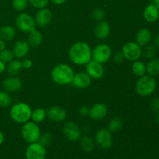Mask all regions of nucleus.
<instances>
[{
	"instance_id": "obj_1",
	"label": "nucleus",
	"mask_w": 159,
	"mask_h": 159,
	"mask_svg": "<svg viewBox=\"0 0 159 159\" xmlns=\"http://www.w3.org/2000/svg\"><path fill=\"white\" fill-rule=\"evenodd\" d=\"M68 57L76 65H85L92 60V48L86 42L73 43L68 51Z\"/></svg>"
},
{
	"instance_id": "obj_2",
	"label": "nucleus",
	"mask_w": 159,
	"mask_h": 159,
	"mask_svg": "<svg viewBox=\"0 0 159 159\" xmlns=\"http://www.w3.org/2000/svg\"><path fill=\"white\" fill-rule=\"evenodd\" d=\"M75 72L73 68L67 64H58L52 68L51 77L53 82L59 85H66L72 82Z\"/></svg>"
},
{
	"instance_id": "obj_3",
	"label": "nucleus",
	"mask_w": 159,
	"mask_h": 159,
	"mask_svg": "<svg viewBox=\"0 0 159 159\" xmlns=\"http://www.w3.org/2000/svg\"><path fill=\"white\" fill-rule=\"evenodd\" d=\"M32 109L26 102H20L13 104L9 110V116L17 124H25L31 119Z\"/></svg>"
},
{
	"instance_id": "obj_4",
	"label": "nucleus",
	"mask_w": 159,
	"mask_h": 159,
	"mask_svg": "<svg viewBox=\"0 0 159 159\" xmlns=\"http://www.w3.org/2000/svg\"><path fill=\"white\" fill-rule=\"evenodd\" d=\"M156 89V81L153 76L149 75L141 76L137 82L135 89L137 93L141 96H151Z\"/></svg>"
},
{
	"instance_id": "obj_5",
	"label": "nucleus",
	"mask_w": 159,
	"mask_h": 159,
	"mask_svg": "<svg viewBox=\"0 0 159 159\" xmlns=\"http://www.w3.org/2000/svg\"><path fill=\"white\" fill-rule=\"evenodd\" d=\"M40 134L41 133H40V127L37 124L33 121H28L23 124L21 129V135L23 140L28 144L37 142Z\"/></svg>"
},
{
	"instance_id": "obj_6",
	"label": "nucleus",
	"mask_w": 159,
	"mask_h": 159,
	"mask_svg": "<svg viewBox=\"0 0 159 159\" xmlns=\"http://www.w3.org/2000/svg\"><path fill=\"white\" fill-rule=\"evenodd\" d=\"M112 49L107 43H99L92 50V60L100 64H106L112 57Z\"/></svg>"
},
{
	"instance_id": "obj_7",
	"label": "nucleus",
	"mask_w": 159,
	"mask_h": 159,
	"mask_svg": "<svg viewBox=\"0 0 159 159\" xmlns=\"http://www.w3.org/2000/svg\"><path fill=\"white\" fill-rule=\"evenodd\" d=\"M15 24L20 31L23 33H30L36 29V22L34 17L28 13L19 14L15 20Z\"/></svg>"
},
{
	"instance_id": "obj_8",
	"label": "nucleus",
	"mask_w": 159,
	"mask_h": 159,
	"mask_svg": "<svg viewBox=\"0 0 159 159\" xmlns=\"http://www.w3.org/2000/svg\"><path fill=\"white\" fill-rule=\"evenodd\" d=\"M121 52L124 59L130 61H135L141 57V47H140L136 42L129 41L124 43Z\"/></svg>"
},
{
	"instance_id": "obj_9",
	"label": "nucleus",
	"mask_w": 159,
	"mask_h": 159,
	"mask_svg": "<svg viewBox=\"0 0 159 159\" xmlns=\"http://www.w3.org/2000/svg\"><path fill=\"white\" fill-rule=\"evenodd\" d=\"M112 132L107 128H100L95 134L94 141L100 148L109 149L113 145Z\"/></svg>"
},
{
	"instance_id": "obj_10",
	"label": "nucleus",
	"mask_w": 159,
	"mask_h": 159,
	"mask_svg": "<svg viewBox=\"0 0 159 159\" xmlns=\"http://www.w3.org/2000/svg\"><path fill=\"white\" fill-rule=\"evenodd\" d=\"M63 134L65 138L70 141L75 142L79 141L80 138L82 137V131L79 126L73 121H67L64 124Z\"/></svg>"
},
{
	"instance_id": "obj_11",
	"label": "nucleus",
	"mask_w": 159,
	"mask_h": 159,
	"mask_svg": "<svg viewBox=\"0 0 159 159\" xmlns=\"http://www.w3.org/2000/svg\"><path fill=\"white\" fill-rule=\"evenodd\" d=\"M26 159H45L46 149L40 142H34L27 146L25 152Z\"/></svg>"
},
{
	"instance_id": "obj_12",
	"label": "nucleus",
	"mask_w": 159,
	"mask_h": 159,
	"mask_svg": "<svg viewBox=\"0 0 159 159\" xmlns=\"http://www.w3.org/2000/svg\"><path fill=\"white\" fill-rule=\"evenodd\" d=\"M85 72L92 78V79H99L103 77L105 69L102 64L91 60L85 65Z\"/></svg>"
},
{
	"instance_id": "obj_13",
	"label": "nucleus",
	"mask_w": 159,
	"mask_h": 159,
	"mask_svg": "<svg viewBox=\"0 0 159 159\" xmlns=\"http://www.w3.org/2000/svg\"><path fill=\"white\" fill-rule=\"evenodd\" d=\"M108 114V108L107 105L102 102L94 104L89 108V116L93 120H101Z\"/></svg>"
},
{
	"instance_id": "obj_14",
	"label": "nucleus",
	"mask_w": 159,
	"mask_h": 159,
	"mask_svg": "<svg viewBox=\"0 0 159 159\" xmlns=\"http://www.w3.org/2000/svg\"><path fill=\"white\" fill-rule=\"evenodd\" d=\"M22 81L17 76H8L3 80V90L9 93H13L19 92L22 88Z\"/></svg>"
},
{
	"instance_id": "obj_15",
	"label": "nucleus",
	"mask_w": 159,
	"mask_h": 159,
	"mask_svg": "<svg viewBox=\"0 0 159 159\" xmlns=\"http://www.w3.org/2000/svg\"><path fill=\"white\" fill-rule=\"evenodd\" d=\"M47 116L54 123L63 122L67 116V112L63 107L52 106L47 110Z\"/></svg>"
},
{
	"instance_id": "obj_16",
	"label": "nucleus",
	"mask_w": 159,
	"mask_h": 159,
	"mask_svg": "<svg viewBox=\"0 0 159 159\" xmlns=\"http://www.w3.org/2000/svg\"><path fill=\"white\" fill-rule=\"evenodd\" d=\"M34 20H35L36 25L40 27H44L51 23L52 20V12L46 7L42 8L37 12Z\"/></svg>"
},
{
	"instance_id": "obj_17",
	"label": "nucleus",
	"mask_w": 159,
	"mask_h": 159,
	"mask_svg": "<svg viewBox=\"0 0 159 159\" xmlns=\"http://www.w3.org/2000/svg\"><path fill=\"white\" fill-rule=\"evenodd\" d=\"M71 83L76 88L84 89L90 86L92 83V78L86 72L80 71L75 74Z\"/></svg>"
},
{
	"instance_id": "obj_18",
	"label": "nucleus",
	"mask_w": 159,
	"mask_h": 159,
	"mask_svg": "<svg viewBox=\"0 0 159 159\" xmlns=\"http://www.w3.org/2000/svg\"><path fill=\"white\" fill-rule=\"evenodd\" d=\"M30 50V46L28 43L27 40H19L15 43L12 49L14 57H16L18 59L24 58Z\"/></svg>"
},
{
	"instance_id": "obj_19",
	"label": "nucleus",
	"mask_w": 159,
	"mask_h": 159,
	"mask_svg": "<svg viewBox=\"0 0 159 159\" xmlns=\"http://www.w3.org/2000/svg\"><path fill=\"white\" fill-rule=\"evenodd\" d=\"M111 27L108 22L105 20L99 21L96 23L94 29V34L96 38L99 40H105L110 36Z\"/></svg>"
},
{
	"instance_id": "obj_20",
	"label": "nucleus",
	"mask_w": 159,
	"mask_h": 159,
	"mask_svg": "<svg viewBox=\"0 0 159 159\" xmlns=\"http://www.w3.org/2000/svg\"><path fill=\"white\" fill-rule=\"evenodd\" d=\"M152 38V34L148 29L144 28L138 31L135 36V42L140 47H144L150 43Z\"/></svg>"
},
{
	"instance_id": "obj_21",
	"label": "nucleus",
	"mask_w": 159,
	"mask_h": 159,
	"mask_svg": "<svg viewBox=\"0 0 159 159\" xmlns=\"http://www.w3.org/2000/svg\"><path fill=\"white\" fill-rule=\"evenodd\" d=\"M144 18L148 23H155L159 18V9L155 4H150L144 10Z\"/></svg>"
},
{
	"instance_id": "obj_22",
	"label": "nucleus",
	"mask_w": 159,
	"mask_h": 159,
	"mask_svg": "<svg viewBox=\"0 0 159 159\" xmlns=\"http://www.w3.org/2000/svg\"><path fill=\"white\" fill-rule=\"evenodd\" d=\"M23 69V64L20 60H12L7 64L6 71L9 76H17Z\"/></svg>"
},
{
	"instance_id": "obj_23",
	"label": "nucleus",
	"mask_w": 159,
	"mask_h": 159,
	"mask_svg": "<svg viewBox=\"0 0 159 159\" xmlns=\"http://www.w3.org/2000/svg\"><path fill=\"white\" fill-rule=\"evenodd\" d=\"M95 144L96 143H95L94 139L89 135H84V136L81 137L79 139V145H80L81 148L87 153L92 152L94 150Z\"/></svg>"
},
{
	"instance_id": "obj_24",
	"label": "nucleus",
	"mask_w": 159,
	"mask_h": 159,
	"mask_svg": "<svg viewBox=\"0 0 159 159\" xmlns=\"http://www.w3.org/2000/svg\"><path fill=\"white\" fill-rule=\"evenodd\" d=\"M43 41V34L41 32L37 30H34L29 33V35L27 37V42L30 44V46L32 48H37L41 44Z\"/></svg>"
},
{
	"instance_id": "obj_25",
	"label": "nucleus",
	"mask_w": 159,
	"mask_h": 159,
	"mask_svg": "<svg viewBox=\"0 0 159 159\" xmlns=\"http://www.w3.org/2000/svg\"><path fill=\"white\" fill-rule=\"evenodd\" d=\"M16 29L12 26H4L0 28V38L5 41L12 40L16 37Z\"/></svg>"
},
{
	"instance_id": "obj_26",
	"label": "nucleus",
	"mask_w": 159,
	"mask_h": 159,
	"mask_svg": "<svg viewBox=\"0 0 159 159\" xmlns=\"http://www.w3.org/2000/svg\"><path fill=\"white\" fill-rule=\"evenodd\" d=\"M131 69L134 75L138 76V77H141V76L144 75L146 72H147V68H146L145 64L138 60L133 61Z\"/></svg>"
},
{
	"instance_id": "obj_27",
	"label": "nucleus",
	"mask_w": 159,
	"mask_h": 159,
	"mask_svg": "<svg viewBox=\"0 0 159 159\" xmlns=\"http://www.w3.org/2000/svg\"><path fill=\"white\" fill-rule=\"evenodd\" d=\"M47 117V110L43 108H37L35 110H32L31 113V120L33 122L36 124H40L42 123Z\"/></svg>"
},
{
	"instance_id": "obj_28",
	"label": "nucleus",
	"mask_w": 159,
	"mask_h": 159,
	"mask_svg": "<svg viewBox=\"0 0 159 159\" xmlns=\"http://www.w3.org/2000/svg\"><path fill=\"white\" fill-rule=\"evenodd\" d=\"M147 72L151 76H157L159 75V58H152L146 65Z\"/></svg>"
},
{
	"instance_id": "obj_29",
	"label": "nucleus",
	"mask_w": 159,
	"mask_h": 159,
	"mask_svg": "<svg viewBox=\"0 0 159 159\" xmlns=\"http://www.w3.org/2000/svg\"><path fill=\"white\" fill-rule=\"evenodd\" d=\"M157 52L156 48L155 45L147 44L144 46V48L141 49V56L148 59H152L155 56Z\"/></svg>"
},
{
	"instance_id": "obj_30",
	"label": "nucleus",
	"mask_w": 159,
	"mask_h": 159,
	"mask_svg": "<svg viewBox=\"0 0 159 159\" xmlns=\"http://www.w3.org/2000/svg\"><path fill=\"white\" fill-rule=\"evenodd\" d=\"M123 121L120 118L114 117L110 120L108 124V130L110 132H117L122 129Z\"/></svg>"
},
{
	"instance_id": "obj_31",
	"label": "nucleus",
	"mask_w": 159,
	"mask_h": 159,
	"mask_svg": "<svg viewBox=\"0 0 159 159\" xmlns=\"http://www.w3.org/2000/svg\"><path fill=\"white\" fill-rule=\"evenodd\" d=\"M12 103V97L5 90L0 91V107H8Z\"/></svg>"
},
{
	"instance_id": "obj_32",
	"label": "nucleus",
	"mask_w": 159,
	"mask_h": 159,
	"mask_svg": "<svg viewBox=\"0 0 159 159\" xmlns=\"http://www.w3.org/2000/svg\"><path fill=\"white\" fill-rule=\"evenodd\" d=\"M14 54L12 51L9 49H5L3 51H0V60L5 64H8L11 61L13 60Z\"/></svg>"
},
{
	"instance_id": "obj_33",
	"label": "nucleus",
	"mask_w": 159,
	"mask_h": 159,
	"mask_svg": "<svg viewBox=\"0 0 159 159\" xmlns=\"http://www.w3.org/2000/svg\"><path fill=\"white\" fill-rule=\"evenodd\" d=\"M53 139H54V138H53L52 134L45 132V133L40 134L38 142H40L44 147H47V146H49L52 143Z\"/></svg>"
},
{
	"instance_id": "obj_34",
	"label": "nucleus",
	"mask_w": 159,
	"mask_h": 159,
	"mask_svg": "<svg viewBox=\"0 0 159 159\" xmlns=\"http://www.w3.org/2000/svg\"><path fill=\"white\" fill-rule=\"evenodd\" d=\"M28 2V0H12V6L16 11L21 12L26 9Z\"/></svg>"
},
{
	"instance_id": "obj_35",
	"label": "nucleus",
	"mask_w": 159,
	"mask_h": 159,
	"mask_svg": "<svg viewBox=\"0 0 159 159\" xmlns=\"http://www.w3.org/2000/svg\"><path fill=\"white\" fill-rule=\"evenodd\" d=\"M92 16L96 21H102L105 17V11L101 8H96L92 12Z\"/></svg>"
},
{
	"instance_id": "obj_36",
	"label": "nucleus",
	"mask_w": 159,
	"mask_h": 159,
	"mask_svg": "<svg viewBox=\"0 0 159 159\" xmlns=\"http://www.w3.org/2000/svg\"><path fill=\"white\" fill-rule=\"evenodd\" d=\"M50 0H28L31 6L36 9H42L45 8L48 5Z\"/></svg>"
},
{
	"instance_id": "obj_37",
	"label": "nucleus",
	"mask_w": 159,
	"mask_h": 159,
	"mask_svg": "<svg viewBox=\"0 0 159 159\" xmlns=\"http://www.w3.org/2000/svg\"><path fill=\"white\" fill-rule=\"evenodd\" d=\"M150 107L155 113L159 112V98H154L150 102Z\"/></svg>"
},
{
	"instance_id": "obj_38",
	"label": "nucleus",
	"mask_w": 159,
	"mask_h": 159,
	"mask_svg": "<svg viewBox=\"0 0 159 159\" xmlns=\"http://www.w3.org/2000/svg\"><path fill=\"white\" fill-rule=\"evenodd\" d=\"M113 61L116 62V63H121V62L124 61V55H123L122 52L120 51V52L115 53L113 55Z\"/></svg>"
},
{
	"instance_id": "obj_39",
	"label": "nucleus",
	"mask_w": 159,
	"mask_h": 159,
	"mask_svg": "<svg viewBox=\"0 0 159 159\" xmlns=\"http://www.w3.org/2000/svg\"><path fill=\"white\" fill-rule=\"evenodd\" d=\"M22 64H23V68L24 69H30L33 67V61L31 59L26 58L22 61Z\"/></svg>"
},
{
	"instance_id": "obj_40",
	"label": "nucleus",
	"mask_w": 159,
	"mask_h": 159,
	"mask_svg": "<svg viewBox=\"0 0 159 159\" xmlns=\"http://www.w3.org/2000/svg\"><path fill=\"white\" fill-rule=\"evenodd\" d=\"M79 113H80L81 116H89V108L86 106H82L79 109Z\"/></svg>"
},
{
	"instance_id": "obj_41",
	"label": "nucleus",
	"mask_w": 159,
	"mask_h": 159,
	"mask_svg": "<svg viewBox=\"0 0 159 159\" xmlns=\"http://www.w3.org/2000/svg\"><path fill=\"white\" fill-rule=\"evenodd\" d=\"M6 48V41L0 38V51H3Z\"/></svg>"
},
{
	"instance_id": "obj_42",
	"label": "nucleus",
	"mask_w": 159,
	"mask_h": 159,
	"mask_svg": "<svg viewBox=\"0 0 159 159\" xmlns=\"http://www.w3.org/2000/svg\"><path fill=\"white\" fill-rule=\"evenodd\" d=\"M6 64H5L4 62H2L1 60H0V75L2 74V73L6 71Z\"/></svg>"
},
{
	"instance_id": "obj_43",
	"label": "nucleus",
	"mask_w": 159,
	"mask_h": 159,
	"mask_svg": "<svg viewBox=\"0 0 159 159\" xmlns=\"http://www.w3.org/2000/svg\"><path fill=\"white\" fill-rule=\"evenodd\" d=\"M154 45H155V47L156 48H159V34L157 35L155 37V39H154Z\"/></svg>"
},
{
	"instance_id": "obj_44",
	"label": "nucleus",
	"mask_w": 159,
	"mask_h": 159,
	"mask_svg": "<svg viewBox=\"0 0 159 159\" xmlns=\"http://www.w3.org/2000/svg\"><path fill=\"white\" fill-rule=\"evenodd\" d=\"M54 4L55 5H62L67 1V0H51Z\"/></svg>"
},
{
	"instance_id": "obj_45",
	"label": "nucleus",
	"mask_w": 159,
	"mask_h": 159,
	"mask_svg": "<svg viewBox=\"0 0 159 159\" xmlns=\"http://www.w3.org/2000/svg\"><path fill=\"white\" fill-rule=\"evenodd\" d=\"M4 141H5L4 134H3L2 131H0V146L3 144Z\"/></svg>"
},
{
	"instance_id": "obj_46",
	"label": "nucleus",
	"mask_w": 159,
	"mask_h": 159,
	"mask_svg": "<svg viewBox=\"0 0 159 159\" xmlns=\"http://www.w3.org/2000/svg\"><path fill=\"white\" fill-rule=\"evenodd\" d=\"M154 4L156 6V7L159 9V0H154Z\"/></svg>"
},
{
	"instance_id": "obj_47",
	"label": "nucleus",
	"mask_w": 159,
	"mask_h": 159,
	"mask_svg": "<svg viewBox=\"0 0 159 159\" xmlns=\"http://www.w3.org/2000/svg\"><path fill=\"white\" fill-rule=\"evenodd\" d=\"M156 121L157 123H158V124L159 125V113L158 115H157V117H156Z\"/></svg>"
}]
</instances>
